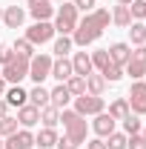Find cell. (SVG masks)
Masks as SVG:
<instances>
[{
	"mask_svg": "<svg viewBox=\"0 0 146 149\" xmlns=\"http://www.w3.org/2000/svg\"><path fill=\"white\" fill-rule=\"evenodd\" d=\"M109 23H112L109 9H95V12H89L83 20H77V29L72 32V43H74V46H80V49L92 46L97 37L109 29Z\"/></svg>",
	"mask_w": 146,
	"mask_h": 149,
	"instance_id": "6da1fadb",
	"label": "cell"
},
{
	"mask_svg": "<svg viewBox=\"0 0 146 149\" xmlns=\"http://www.w3.org/2000/svg\"><path fill=\"white\" fill-rule=\"evenodd\" d=\"M60 123H63L69 141H74L77 146L86 143V132H89V126H86V118H83V115H77L74 109H60Z\"/></svg>",
	"mask_w": 146,
	"mask_h": 149,
	"instance_id": "7a4b0ae2",
	"label": "cell"
},
{
	"mask_svg": "<svg viewBox=\"0 0 146 149\" xmlns=\"http://www.w3.org/2000/svg\"><path fill=\"white\" fill-rule=\"evenodd\" d=\"M52 26H55V32L72 37V32L77 29V9H74V3H60V9L55 12V23Z\"/></svg>",
	"mask_w": 146,
	"mask_h": 149,
	"instance_id": "3957f363",
	"label": "cell"
},
{
	"mask_svg": "<svg viewBox=\"0 0 146 149\" xmlns=\"http://www.w3.org/2000/svg\"><path fill=\"white\" fill-rule=\"evenodd\" d=\"M74 112L77 115H83V118H95V115H100V112H106V100H103V95H77L74 97Z\"/></svg>",
	"mask_w": 146,
	"mask_h": 149,
	"instance_id": "277c9868",
	"label": "cell"
},
{
	"mask_svg": "<svg viewBox=\"0 0 146 149\" xmlns=\"http://www.w3.org/2000/svg\"><path fill=\"white\" fill-rule=\"evenodd\" d=\"M0 74H3V80H6V83L17 86L23 77H29V60H26V57H17V55H15L12 60H9V63H6V66H3V69H0Z\"/></svg>",
	"mask_w": 146,
	"mask_h": 149,
	"instance_id": "5b68a950",
	"label": "cell"
},
{
	"mask_svg": "<svg viewBox=\"0 0 146 149\" xmlns=\"http://www.w3.org/2000/svg\"><path fill=\"white\" fill-rule=\"evenodd\" d=\"M123 74H129L132 80H140L146 74V46H135L132 49V57L123 66Z\"/></svg>",
	"mask_w": 146,
	"mask_h": 149,
	"instance_id": "8992f818",
	"label": "cell"
},
{
	"mask_svg": "<svg viewBox=\"0 0 146 149\" xmlns=\"http://www.w3.org/2000/svg\"><path fill=\"white\" fill-rule=\"evenodd\" d=\"M55 37V26L49 23V20H40V23H32L29 29H26V40L32 43V46H43V43H49Z\"/></svg>",
	"mask_w": 146,
	"mask_h": 149,
	"instance_id": "52a82bcc",
	"label": "cell"
},
{
	"mask_svg": "<svg viewBox=\"0 0 146 149\" xmlns=\"http://www.w3.org/2000/svg\"><path fill=\"white\" fill-rule=\"evenodd\" d=\"M29 77L35 80V83H43L46 77H52V57L49 55H35L29 60Z\"/></svg>",
	"mask_w": 146,
	"mask_h": 149,
	"instance_id": "ba28073f",
	"label": "cell"
},
{
	"mask_svg": "<svg viewBox=\"0 0 146 149\" xmlns=\"http://www.w3.org/2000/svg\"><path fill=\"white\" fill-rule=\"evenodd\" d=\"M129 112L132 115H146V80H132L129 89Z\"/></svg>",
	"mask_w": 146,
	"mask_h": 149,
	"instance_id": "9c48e42d",
	"label": "cell"
},
{
	"mask_svg": "<svg viewBox=\"0 0 146 149\" xmlns=\"http://www.w3.org/2000/svg\"><path fill=\"white\" fill-rule=\"evenodd\" d=\"M29 15L35 17V23L49 20V17H55V3L52 0H29Z\"/></svg>",
	"mask_w": 146,
	"mask_h": 149,
	"instance_id": "30bf717a",
	"label": "cell"
},
{
	"mask_svg": "<svg viewBox=\"0 0 146 149\" xmlns=\"http://www.w3.org/2000/svg\"><path fill=\"white\" fill-rule=\"evenodd\" d=\"M32 146H35V135L29 129H20L15 135H9L6 143H3V149H32Z\"/></svg>",
	"mask_w": 146,
	"mask_h": 149,
	"instance_id": "8fae6325",
	"label": "cell"
},
{
	"mask_svg": "<svg viewBox=\"0 0 146 149\" xmlns=\"http://www.w3.org/2000/svg\"><path fill=\"white\" fill-rule=\"evenodd\" d=\"M115 123H117L115 118H109L106 112H100V115H95V120H92V129H95V135H97V138H103V141H106L112 132H115Z\"/></svg>",
	"mask_w": 146,
	"mask_h": 149,
	"instance_id": "7c38bea8",
	"label": "cell"
},
{
	"mask_svg": "<svg viewBox=\"0 0 146 149\" xmlns=\"http://www.w3.org/2000/svg\"><path fill=\"white\" fill-rule=\"evenodd\" d=\"M106 52H109V60H112V63L123 69V66L129 63V57H132V46H129V43H112Z\"/></svg>",
	"mask_w": 146,
	"mask_h": 149,
	"instance_id": "4fadbf2b",
	"label": "cell"
},
{
	"mask_svg": "<svg viewBox=\"0 0 146 149\" xmlns=\"http://www.w3.org/2000/svg\"><path fill=\"white\" fill-rule=\"evenodd\" d=\"M17 123L23 126V129H32L35 123H40V109L32 106V103L20 106V109H17Z\"/></svg>",
	"mask_w": 146,
	"mask_h": 149,
	"instance_id": "5bb4252c",
	"label": "cell"
},
{
	"mask_svg": "<svg viewBox=\"0 0 146 149\" xmlns=\"http://www.w3.org/2000/svg\"><path fill=\"white\" fill-rule=\"evenodd\" d=\"M72 72L80 74V77L92 74V72H95V69H92V55H86V52H74V55H72Z\"/></svg>",
	"mask_w": 146,
	"mask_h": 149,
	"instance_id": "9a60e30c",
	"label": "cell"
},
{
	"mask_svg": "<svg viewBox=\"0 0 146 149\" xmlns=\"http://www.w3.org/2000/svg\"><path fill=\"white\" fill-rule=\"evenodd\" d=\"M72 74L74 72H72V60H69V57H57V60H52V77H55V80L66 83Z\"/></svg>",
	"mask_w": 146,
	"mask_h": 149,
	"instance_id": "2e32d148",
	"label": "cell"
},
{
	"mask_svg": "<svg viewBox=\"0 0 146 149\" xmlns=\"http://www.w3.org/2000/svg\"><path fill=\"white\" fill-rule=\"evenodd\" d=\"M23 20H26V12H23L20 6H6V9H3V23H6L9 29H20Z\"/></svg>",
	"mask_w": 146,
	"mask_h": 149,
	"instance_id": "e0dca14e",
	"label": "cell"
},
{
	"mask_svg": "<svg viewBox=\"0 0 146 149\" xmlns=\"http://www.w3.org/2000/svg\"><path fill=\"white\" fill-rule=\"evenodd\" d=\"M69 100H74V97H72V92L66 89V83H60V86H55V89L49 92V103L57 106V109H66V106H69Z\"/></svg>",
	"mask_w": 146,
	"mask_h": 149,
	"instance_id": "ac0fdd59",
	"label": "cell"
},
{
	"mask_svg": "<svg viewBox=\"0 0 146 149\" xmlns=\"http://www.w3.org/2000/svg\"><path fill=\"white\" fill-rule=\"evenodd\" d=\"M3 100H6V103H9V106H26V103H29V92H26V89H20V83L17 86H12V89H6V97H3Z\"/></svg>",
	"mask_w": 146,
	"mask_h": 149,
	"instance_id": "d6986e66",
	"label": "cell"
},
{
	"mask_svg": "<svg viewBox=\"0 0 146 149\" xmlns=\"http://www.w3.org/2000/svg\"><path fill=\"white\" fill-rule=\"evenodd\" d=\"M57 143V132L52 129V126H43V129L35 135V146H40V149H52Z\"/></svg>",
	"mask_w": 146,
	"mask_h": 149,
	"instance_id": "ffe728a7",
	"label": "cell"
},
{
	"mask_svg": "<svg viewBox=\"0 0 146 149\" xmlns=\"http://www.w3.org/2000/svg\"><path fill=\"white\" fill-rule=\"evenodd\" d=\"M86 92H89V95H103V92H106V77H103L100 72L86 74Z\"/></svg>",
	"mask_w": 146,
	"mask_h": 149,
	"instance_id": "44dd1931",
	"label": "cell"
},
{
	"mask_svg": "<svg viewBox=\"0 0 146 149\" xmlns=\"http://www.w3.org/2000/svg\"><path fill=\"white\" fill-rule=\"evenodd\" d=\"M29 103H32V106H37V109L49 106V89H46L43 83H35V89L29 92Z\"/></svg>",
	"mask_w": 146,
	"mask_h": 149,
	"instance_id": "7402d4cb",
	"label": "cell"
},
{
	"mask_svg": "<svg viewBox=\"0 0 146 149\" xmlns=\"http://www.w3.org/2000/svg\"><path fill=\"white\" fill-rule=\"evenodd\" d=\"M112 15V23L117 26V29H129V23H132V15H129V6H115L109 12Z\"/></svg>",
	"mask_w": 146,
	"mask_h": 149,
	"instance_id": "603a6c76",
	"label": "cell"
},
{
	"mask_svg": "<svg viewBox=\"0 0 146 149\" xmlns=\"http://www.w3.org/2000/svg\"><path fill=\"white\" fill-rule=\"evenodd\" d=\"M106 115L115 118V120H123V118L129 115V100L126 97H115V100L109 103V112H106Z\"/></svg>",
	"mask_w": 146,
	"mask_h": 149,
	"instance_id": "cb8c5ba5",
	"label": "cell"
},
{
	"mask_svg": "<svg viewBox=\"0 0 146 149\" xmlns=\"http://www.w3.org/2000/svg\"><path fill=\"white\" fill-rule=\"evenodd\" d=\"M40 123L55 129L57 123H60V109H57V106H52V103H49V106H43V109H40Z\"/></svg>",
	"mask_w": 146,
	"mask_h": 149,
	"instance_id": "d4e9b609",
	"label": "cell"
},
{
	"mask_svg": "<svg viewBox=\"0 0 146 149\" xmlns=\"http://www.w3.org/2000/svg\"><path fill=\"white\" fill-rule=\"evenodd\" d=\"M12 52H15L17 57H26V60H32V57H35V46H32L26 37H17V40H15V46H12Z\"/></svg>",
	"mask_w": 146,
	"mask_h": 149,
	"instance_id": "484cf974",
	"label": "cell"
},
{
	"mask_svg": "<svg viewBox=\"0 0 146 149\" xmlns=\"http://www.w3.org/2000/svg\"><path fill=\"white\" fill-rule=\"evenodd\" d=\"M129 37L135 46H146V23H129Z\"/></svg>",
	"mask_w": 146,
	"mask_h": 149,
	"instance_id": "4316f807",
	"label": "cell"
},
{
	"mask_svg": "<svg viewBox=\"0 0 146 149\" xmlns=\"http://www.w3.org/2000/svg\"><path fill=\"white\" fill-rule=\"evenodd\" d=\"M120 123H123V135H135V132L143 129V123H140V115H132V112H129Z\"/></svg>",
	"mask_w": 146,
	"mask_h": 149,
	"instance_id": "83f0119b",
	"label": "cell"
},
{
	"mask_svg": "<svg viewBox=\"0 0 146 149\" xmlns=\"http://www.w3.org/2000/svg\"><path fill=\"white\" fill-rule=\"evenodd\" d=\"M66 89L72 92V97L83 95V92H86V77H80V74H72V77L66 80Z\"/></svg>",
	"mask_w": 146,
	"mask_h": 149,
	"instance_id": "f1b7e54d",
	"label": "cell"
},
{
	"mask_svg": "<svg viewBox=\"0 0 146 149\" xmlns=\"http://www.w3.org/2000/svg\"><path fill=\"white\" fill-rule=\"evenodd\" d=\"M106 66H109V52H106V49L92 52V69H95V72H103Z\"/></svg>",
	"mask_w": 146,
	"mask_h": 149,
	"instance_id": "f546056e",
	"label": "cell"
},
{
	"mask_svg": "<svg viewBox=\"0 0 146 149\" xmlns=\"http://www.w3.org/2000/svg\"><path fill=\"white\" fill-rule=\"evenodd\" d=\"M72 46H74L72 37H69V35H60V37L55 40V55H57V57H66L69 52H72Z\"/></svg>",
	"mask_w": 146,
	"mask_h": 149,
	"instance_id": "4dcf8cb0",
	"label": "cell"
},
{
	"mask_svg": "<svg viewBox=\"0 0 146 149\" xmlns=\"http://www.w3.org/2000/svg\"><path fill=\"white\" fill-rule=\"evenodd\" d=\"M17 132V118H0V138H9V135H15Z\"/></svg>",
	"mask_w": 146,
	"mask_h": 149,
	"instance_id": "1f68e13d",
	"label": "cell"
},
{
	"mask_svg": "<svg viewBox=\"0 0 146 149\" xmlns=\"http://www.w3.org/2000/svg\"><path fill=\"white\" fill-rule=\"evenodd\" d=\"M100 74L106 77V83H117V80L123 77V69H120V66H115V63L109 60V66H106V69H103Z\"/></svg>",
	"mask_w": 146,
	"mask_h": 149,
	"instance_id": "d6a6232c",
	"label": "cell"
},
{
	"mask_svg": "<svg viewBox=\"0 0 146 149\" xmlns=\"http://www.w3.org/2000/svg\"><path fill=\"white\" fill-rule=\"evenodd\" d=\"M129 15L135 20H146V0H132L129 3Z\"/></svg>",
	"mask_w": 146,
	"mask_h": 149,
	"instance_id": "836d02e7",
	"label": "cell"
},
{
	"mask_svg": "<svg viewBox=\"0 0 146 149\" xmlns=\"http://www.w3.org/2000/svg\"><path fill=\"white\" fill-rule=\"evenodd\" d=\"M106 149H126V135L123 132H112L106 138Z\"/></svg>",
	"mask_w": 146,
	"mask_h": 149,
	"instance_id": "e575fe53",
	"label": "cell"
},
{
	"mask_svg": "<svg viewBox=\"0 0 146 149\" xmlns=\"http://www.w3.org/2000/svg\"><path fill=\"white\" fill-rule=\"evenodd\" d=\"M126 149H146V138L140 135V132L126 135Z\"/></svg>",
	"mask_w": 146,
	"mask_h": 149,
	"instance_id": "d590c367",
	"label": "cell"
},
{
	"mask_svg": "<svg viewBox=\"0 0 146 149\" xmlns=\"http://www.w3.org/2000/svg\"><path fill=\"white\" fill-rule=\"evenodd\" d=\"M95 3H97V0H74V9L89 15V12H95Z\"/></svg>",
	"mask_w": 146,
	"mask_h": 149,
	"instance_id": "8d00e7d4",
	"label": "cell"
},
{
	"mask_svg": "<svg viewBox=\"0 0 146 149\" xmlns=\"http://www.w3.org/2000/svg\"><path fill=\"white\" fill-rule=\"evenodd\" d=\"M55 149H77V143H74V141H69V138H66V135H63V138H57V143H55Z\"/></svg>",
	"mask_w": 146,
	"mask_h": 149,
	"instance_id": "74e56055",
	"label": "cell"
},
{
	"mask_svg": "<svg viewBox=\"0 0 146 149\" xmlns=\"http://www.w3.org/2000/svg\"><path fill=\"white\" fill-rule=\"evenodd\" d=\"M12 57H15V52H12V49H6V46H0V66H6V63H9Z\"/></svg>",
	"mask_w": 146,
	"mask_h": 149,
	"instance_id": "f35d334b",
	"label": "cell"
},
{
	"mask_svg": "<svg viewBox=\"0 0 146 149\" xmlns=\"http://www.w3.org/2000/svg\"><path fill=\"white\" fill-rule=\"evenodd\" d=\"M86 149H106V141H103V138H95V141H86Z\"/></svg>",
	"mask_w": 146,
	"mask_h": 149,
	"instance_id": "ab89813d",
	"label": "cell"
},
{
	"mask_svg": "<svg viewBox=\"0 0 146 149\" xmlns=\"http://www.w3.org/2000/svg\"><path fill=\"white\" fill-rule=\"evenodd\" d=\"M6 115H9V103L0 97V118H6Z\"/></svg>",
	"mask_w": 146,
	"mask_h": 149,
	"instance_id": "60d3db41",
	"label": "cell"
},
{
	"mask_svg": "<svg viewBox=\"0 0 146 149\" xmlns=\"http://www.w3.org/2000/svg\"><path fill=\"white\" fill-rule=\"evenodd\" d=\"M6 92V80H3V74H0V95Z\"/></svg>",
	"mask_w": 146,
	"mask_h": 149,
	"instance_id": "b9f144b4",
	"label": "cell"
},
{
	"mask_svg": "<svg viewBox=\"0 0 146 149\" xmlns=\"http://www.w3.org/2000/svg\"><path fill=\"white\" fill-rule=\"evenodd\" d=\"M117 3H120V6H129V3H132V0H117Z\"/></svg>",
	"mask_w": 146,
	"mask_h": 149,
	"instance_id": "7bdbcfd3",
	"label": "cell"
},
{
	"mask_svg": "<svg viewBox=\"0 0 146 149\" xmlns=\"http://www.w3.org/2000/svg\"><path fill=\"white\" fill-rule=\"evenodd\" d=\"M52 3H66V0H52Z\"/></svg>",
	"mask_w": 146,
	"mask_h": 149,
	"instance_id": "ee69618b",
	"label": "cell"
},
{
	"mask_svg": "<svg viewBox=\"0 0 146 149\" xmlns=\"http://www.w3.org/2000/svg\"><path fill=\"white\" fill-rule=\"evenodd\" d=\"M140 135H143V138H146V126H143V132H140Z\"/></svg>",
	"mask_w": 146,
	"mask_h": 149,
	"instance_id": "f6af8a7d",
	"label": "cell"
},
{
	"mask_svg": "<svg viewBox=\"0 0 146 149\" xmlns=\"http://www.w3.org/2000/svg\"><path fill=\"white\" fill-rule=\"evenodd\" d=\"M0 20H3V9H0Z\"/></svg>",
	"mask_w": 146,
	"mask_h": 149,
	"instance_id": "bcb514c9",
	"label": "cell"
},
{
	"mask_svg": "<svg viewBox=\"0 0 146 149\" xmlns=\"http://www.w3.org/2000/svg\"><path fill=\"white\" fill-rule=\"evenodd\" d=\"M0 149H3V138H0Z\"/></svg>",
	"mask_w": 146,
	"mask_h": 149,
	"instance_id": "7dc6e473",
	"label": "cell"
}]
</instances>
